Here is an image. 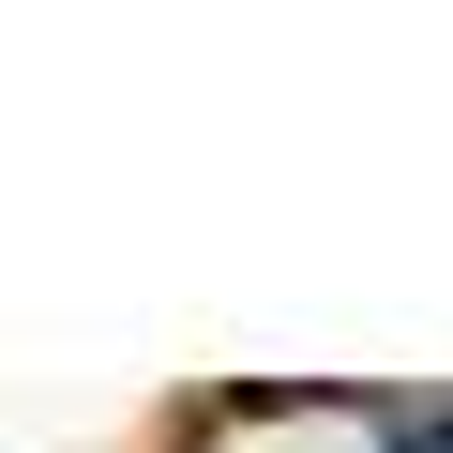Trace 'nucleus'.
I'll list each match as a JSON object with an SVG mask.
<instances>
[{
  "label": "nucleus",
  "instance_id": "1",
  "mask_svg": "<svg viewBox=\"0 0 453 453\" xmlns=\"http://www.w3.org/2000/svg\"><path fill=\"white\" fill-rule=\"evenodd\" d=\"M378 438H393V453H453V393H438V408H423V393H393V408H378Z\"/></svg>",
  "mask_w": 453,
  "mask_h": 453
}]
</instances>
